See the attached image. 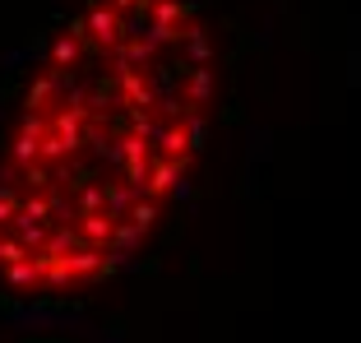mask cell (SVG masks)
<instances>
[{"label":"cell","mask_w":361,"mask_h":343,"mask_svg":"<svg viewBox=\"0 0 361 343\" xmlns=\"http://www.w3.org/2000/svg\"><path fill=\"white\" fill-rule=\"evenodd\" d=\"M213 97V37L195 0H84L0 149V283H102L171 204Z\"/></svg>","instance_id":"6da1fadb"}]
</instances>
